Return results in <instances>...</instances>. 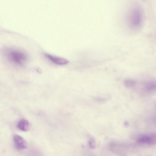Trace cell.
Here are the masks:
<instances>
[{
	"label": "cell",
	"mask_w": 156,
	"mask_h": 156,
	"mask_svg": "<svg viewBox=\"0 0 156 156\" xmlns=\"http://www.w3.org/2000/svg\"><path fill=\"white\" fill-rule=\"evenodd\" d=\"M95 100L97 101L100 102H103L104 101H106V100L105 98H102L101 97H96L94 98Z\"/></svg>",
	"instance_id": "8fae6325"
},
{
	"label": "cell",
	"mask_w": 156,
	"mask_h": 156,
	"mask_svg": "<svg viewBox=\"0 0 156 156\" xmlns=\"http://www.w3.org/2000/svg\"><path fill=\"white\" fill-rule=\"evenodd\" d=\"M17 127L21 131H27L30 129V126L29 122L27 120L22 119L18 123Z\"/></svg>",
	"instance_id": "5b68a950"
},
{
	"label": "cell",
	"mask_w": 156,
	"mask_h": 156,
	"mask_svg": "<svg viewBox=\"0 0 156 156\" xmlns=\"http://www.w3.org/2000/svg\"><path fill=\"white\" fill-rule=\"evenodd\" d=\"M145 89L149 91L156 90V82H150L145 84Z\"/></svg>",
	"instance_id": "8992f818"
},
{
	"label": "cell",
	"mask_w": 156,
	"mask_h": 156,
	"mask_svg": "<svg viewBox=\"0 0 156 156\" xmlns=\"http://www.w3.org/2000/svg\"><path fill=\"white\" fill-rule=\"evenodd\" d=\"M90 146L92 148H94L96 147V143L93 138H91L89 142Z\"/></svg>",
	"instance_id": "30bf717a"
},
{
	"label": "cell",
	"mask_w": 156,
	"mask_h": 156,
	"mask_svg": "<svg viewBox=\"0 0 156 156\" xmlns=\"http://www.w3.org/2000/svg\"><path fill=\"white\" fill-rule=\"evenodd\" d=\"M136 83L134 80L131 79H127L124 81V85L128 88H130L134 86Z\"/></svg>",
	"instance_id": "ba28073f"
},
{
	"label": "cell",
	"mask_w": 156,
	"mask_h": 156,
	"mask_svg": "<svg viewBox=\"0 0 156 156\" xmlns=\"http://www.w3.org/2000/svg\"><path fill=\"white\" fill-rule=\"evenodd\" d=\"M143 20V14L141 7L138 5H134L129 12L128 20L129 24L134 29H138L141 26Z\"/></svg>",
	"instance_id": "7a4b0ae2"
},
{
	"label": "cell",
	"mask_w": 156,
	"mask_h": 156,
	"mask_svg": "<svg viewBox=\"0 0 156 156\" xmlns=\"http://www.w3.org/2000/svg\"><path fill=\"white\" fill-rule=\"evenodd\" d=\"M148 140V136L146 135L140 137L138 140V142L140 143H147Z\"/></svg>",
	"instance_id": "9c48e42d"
},
{
	"label": "cell",
	"mask_w": 156,
	"mask_h": 156,
	"mask_svg": "<svg viewBox=\"0 0 156 156\" xmlns=\"http://www.w3.org/2000/svg\"><path fill=\"white\" fill-rule=\"evenodd\" d=\"M44 55L51 61L56 64L63 65L66 64L69 62L68 61L65 59L54 56L48 53H45Z\"/></svg>",
	"instance_id": "277c9868"
},
{
	"label": "cell",
	"mask_w": 156,
	"mask_h": 156,
	"mask_svg": "<svg viewBox=\"0 0 156 156\" xmlns=\"http://www.w3.org/2000/svg\"><path fill=\"white\" fill-rule=\"evenodd\" d=\"M13 140L16 147L19 150L26 149L27 147V144L25 139L18 135H14Z\"/></svg>",
	"instance_id": "3957f363"
},
{
	"label": "cell",
	"mask_w": 156,
	"mask_h": 156,
	"mask_svg": "<svg viewBox=\"0 0 156 156\" xmlns=\"http://www.w3.org/2000/svg\"><path fill=\"white\" fill-rule=\"evenodd\" d=\"M3 53L5 57L9 61L17 65H22L28 59L27 54L18 49L6 48L4 49Z\"/></svg>",
	"instance_id": "6da1fadb"
},
{
	"label": "cell",
	"mask_w": 156,
	"mask_h": 156,
	"mask_svg": "<svg viewBox=\"0 0 156 156\" xmlns=\"http://www.w3.org/2000/svg\"><path fill=\"white\" fill-rule=\"evenodd\" d=\"M147 144L150 145L156 144V133H153L148 136Z\"/></svg>",
	"instance_id": "52a82bcc"
}]
</instances>
